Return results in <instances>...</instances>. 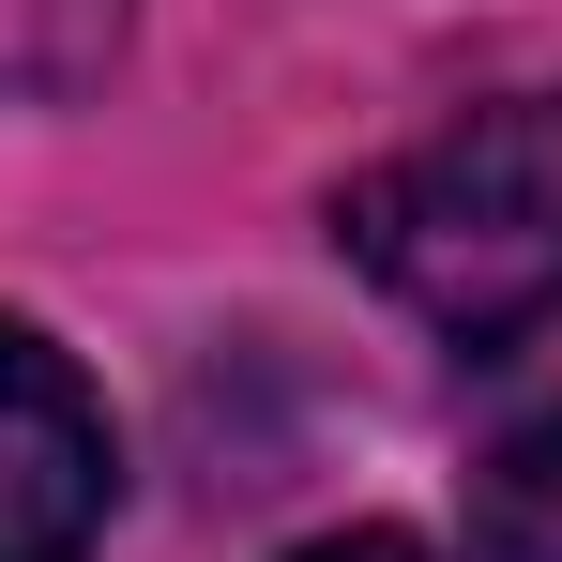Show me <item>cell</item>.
<instances>
[{"label":"cell","mask_w":562,"mask_h":562,"mask_svg":"<svg viewBox=\"0 0 562 562\" xmlns=\"http://www.w3.org/2000/svg\"><path fill=\"white\" fill-rule=\"evenodd\" d=\"M471 532H486V562H562V411H532L471 471Z\"/></svg>","instance_id":"3"},{"label":"cell","mask_w":562,"mask_h":562,"mask_svg":"<svg viewBox=\"0 0 562 562\" xmlns=\"http://www.w3.org/2000/svg\"><path fill=\"white\" fill-rule=\"evenodd\" d=\"M335 228L426 335L517 350L562 304V92H502L441 137H411L395 168L335 198Z\"/></svg>","instance_id":"1"},{"label":"cell","mask_w":562,"mask_h":562,"mask_svg":"<svg viewBox=\"0 0 562 562\" xmlns=\"http://www.w3.org/2000/svg\"><path fill=\"white\" fill-rule=\"evenodd\" d=\"M106 411L31 319H0V562H92L106 532Z\"/></svg>","instance_id":"2"},{"label":"cell","mask_w":562,"mask_h":562,"mask_svg":"<svg viewBox=\"0 0 562 562\" xmlns=\"http://www.w3.org/2000/svg\"><path fill=\"white\" fill-rule=\"evenodd\" d=\"M289 562H426L411 532H319V548H289Z\"/></svg>","instance_id":"4"}]
</instances>
